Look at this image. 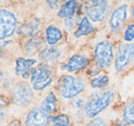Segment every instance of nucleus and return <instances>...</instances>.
<instances>
[{"label":"nucleus","instance_id":"4","mask_svg":"<svg viewBox=\"0 0 134 126\" xmlns=\"http://www.w3.org/2000/svg\"><path fill=\"white\" fill-rule=\"evenodd\" d=\"M113 59V48L109 41H102L95 48V60L97 66L107 68L111 65Z\"/></svg>","mask_w":134,"mask_h":126},{"label":"nucleus","instance_id":"16","mask_svg":"<svg viewBox=\"0 0 134 126\" xmlns=\"http://www.w3.org/2000/svg\"><path fill=\"white\" fill-rule=\"evenodd\" d=\"M60 52L59 49L53 46H49L45 47L40 54V57L42 61L44 62H53L59 58Z\"/></svg>","mask_w":134,"mask_h":126},{"label":"nucleus","instance_id":"3","mask_svg":"<svg viewBox=\"0 0 134 126\" xmlns=\"http://www.w3.org/2000/svg\"><path fill=\"white\" fill-rule=\"evenodd\" d=\"M33 89L41 90L52 82V72L47 65H41L32 70L30 76Z\"/></svg>","mask_w":134,"mask_h":126},{"label":"nucleus","instance_id":"22","mask_svg":"<svg viewBox=\"0 0 134 126\" xmlns=\"http://www.w3.org/2000/svg\"><path fill=\"white\" fill-rule=\"evenodd\" d=\"M41 44V40L39 39H30V41H27L26 46H25V49H26V52L28 54H31L39 48V46Z\"/></svg>","mask_w":134,"mask_h":126},{"label":"nucleus","instance_id":"18","mask_svg":"<svg viewBox=\"0 0 134 126\" xmlns=\"http://www.w3.org/2000/svg\"><path fill=\"white\" fill-rule=\"evenodd\" d=\"M57 107V99L53 92L49 93V95L43 99L41 103V109L47 113L52 112L56 109Z\"/></svg>","mask_w":134,"mask_h":126},{"label":"nucleus","instance_id":"5","mask_svg":"<svg viewBox=\"0 0 134 126\" xmlns=\"http://www.w3.org/2000/svg\"><path fill=\"white\" fill-rule=\"evenodd\" d=\"M17 29V18L12 12L4 8L0 9V39L12 36Z\"/></svg>","mask_w":134,"mask_h":126},{"label":"nucleus","instance_id":"20","mask_svg":"<svg viewBox=\"0 0 134 126\" xmlns=\"http://www.w3.org/2000/svg\"><path fill=\"white\" fill-rule=\"evenodd\" d=\"M52 126H71L70 120L66 115H58L50 120Z\"/></svg>","mask_w":134,"mask_h":126},{"label":"nucleus","instance_id":"23","mask_svg":"<svg viewBox=\"0 0 134 126\" xmlns=\"http://www.w3.org/2000/svg\"><path fill=\"white\" fill-rule=\"evenodd\" d=\"M134 39V24H130L127 27L124 34V40L126 41H131Z\"/></svg>","mask_w":134,"mask_h":126},{"label":"nucleus","instance_id":"17","mask_svg":"<svg viewBox=\"0 0 134 126\" xmlns=\"http://www.w3.org/2000/svg\"><path fill=\"white\" fill-rule=\"evenodd\" d=\"M94 32V27L92 26V24L90 23L89 19L87 17H85L82 19L79 27L77 29V30L75 32V36L76 38H79L81 36H86L90 34L91 32Z\"/></svg>","mask_w":134,"mask_h":126},{"label":"nucleus","instance_id":"14","mask_svg":"<svg viewBox=\"0 0 134 126\" xmlns=\"http://www.w3.org/2000/svg\"><path fill=\"white\" fill-rule=\"evenodd\" d=\"M40 27H41V20L39 19H34L21 26L19 32L27 36H35L41 29Z\"/></svg>","mask_w":134,"mask_h":126},{"label":"nucleus","instance_id":"8","mask_svg":"<svg viewBox=\"0 0 134 126\" xmlns=\"http://www.w3.org/2000/svg\"><path fill=\"white\" fill-rule=\"evenodd\" d=\"M32 90L27 84L21 83L16 86L13 91V99L19 106H26L32 99Z\"/></svg>","mask_w":134,"mask_h":126},{"label":"nucleus","instance_id":"15","mask_svg":"<svg viewBox=\"0 0 134 126\" xmlns=\"http://www.w3.org/2000/svg\"><path fill=\"white\" fill-rule=\"evenodd\" d=\"M77 8V2L76 1H68L65 4H63L61 7L59 12H58V17L60 18H65V19H68V18H72L75 15V11H76Z\"/></svg>","mask_w":134,"mask_h":126},{"label":"nucleus","instance_id":"1","mask_svg":"<svg viewBox=\"0 0 134 126\" xmlns=\"http://www.w3.org/2000/svg\"><path fill=\"white\" fill-rule=\"evenodd\" d=\"M115 92L111 89L105 90L103 92L94 93L85 106V112L89 118L96 117L103 111L113 100Z\"/></svg>","mask_w":134,"mask_h":126},{"label":"nucleus","instance_id":"12","mask_svg":"<svg viewBox=\"0 0 134 126\" xmlns=\"http://www.w3.org/2000/svg\"><path fill=\"white\" fill-rule=\"evenodd\" d=\"M89 64V60L86 56L75 54L69 59L68 63L63 66V69L69 71V72H75V71L83 70Z\"/></svg>","mask_w":134,"mask_h":126},{"label":"nucleus","instance_id":"26","mask_svg":"<svg viewBox=\"0 0 134 126\" xmlns=\"http://www.w3.org/2000/svg\"><path fill=\"white\" fill-rule=\"evenodd\" d=\"M132 15L134 16V7H133V9H132Z\"/></svg>","mask_w":134,"mask_h":126},{"label":"nucleus","instance_id":"11","mask_svg":"<svg viewBox=\"0 0 134 126\" xmlns=\"http://www.w3.org/2000/svg\"><path fill=\"white\" fill-rule=\"evenodd\" d=\"M37 63L35 59H25V58L19 57L16 61V74L20 76L24 79H28L30 75L31 76L32 66Z\"/></svg>","mask_w":134,"mask_h":126},{"label":"nucleus","instance_id":"13","mask_svg":"<svg viewBox=\"0 0 134 126\" xmlns=\"http://www.w3.org/2000/svg\"><path fill=\"white\" fill-rule=\"evenodd\" d=\"M45 33H46V41L51 46L57 43L63 38V33H62L61 30L54 25H50L47 27Z\"/></svg>","mask_w":134,"mask_h":126},{"label":"nucleus","instance_id":"2","mask_svg":"<svg viewBox=\"0 0 134 126\" xmlns=\"http://www.w3.org/2000/svg\"><path fill=\"white\" fill-rule=\"evenodd\" d=\"M85 88V82L81 78L72 76H63L57 84V89L65 98H73Z\"/></svg>","mask_w":134,"mask_h":126},{"label":"nucleus","instance_id":"10","mask_svg":"<svg viewBox=\"0 0 134 126\" xmlns=\"http://www.w3.org/2000/svg\"><path fill=\"white\" fill-rule=\"evenodd\" d=\"M127 12H128L127 5H121L114 10L109 19V26L112 30L117 32L121 28L127 18Z\"/></svg>","mask_w":134,"mask_h":126},{"label":"nucleus","instance_id":"25","mask_svg":"<svg viewBox=\"0 0 134 126\" xmlns=\"http://www.w3.org/2000/svg\"><path fill=\"white\" fill-rule=\"evenodd\" d=\"M48 4L50 5V8H58V1H48Z\"/></svg>","mask_w":134,"mask_h":126},{"label":"nucleus","instance_id":"19","mask_svg":"<svg viewBox=\"0 0 134 126\" xmlns=\"http://www.w3.org/2000/svg\"><path fill=\"white\" fill-rule=\"evenodd\" d=\"M123 120L128 124H134V102L126 106L123 113Z\"/></svg>","mask_w":134,"mask_h":126},{"label":"nucleus","instance_id":"21","mask_svg":"<svg viewBox=\"0 0 134 126\" xmlns=\"http://www.w3.org/2000/svg\"><path fill=\"white\" fill-rule=\"evenodd\" d=\"M109 84V79L107 76H100L93 78L91 81V86L94 88L106 87Z\"/></svg>","mask_w":134,"mask_h":126},{"label":"nucleus","instance_id":"24","mask_svg":"<svg viewBox=\"0 0 134 126\" xmlns=\"http://www.w3.org/2000/svg\"><path fill=\"white\" fill-rule=\"evenodd\" d=\"M86 126H107V124L102 118L97 117V118H95L94 120H92Z\"/></svg>","mask_w":134,"mask_h":126},{"label":"nucleus","instance_id":"6","mask_svg":"<svg viewBox=\"0 0 134 126\" xmlns=\"http://www.w3.org/2000/svg\"><path fill=\"white\" fill-rule=\"evenodd\" d=\"M134 57V43H123L119 47L115 59L117 72L120 73L128 66Z\"/></svg>","mask_w":134,"mask_h":126},{"label":"nucleus","instance_id":"7","mask_svg":"<svg viewBox=\"0 0 134 126\" xmlns=\"http://www.w3.org/2000/svg\"><path fill=\"white\" fill-rule=\"evenodd\" d=\"M108 1H91L86 8V14L89 19L99 22L106 18L108 12Z\"/></svg>","mask_w":134,"mask_h":126},{"label":"nucleus","instance_id":"9","mask_svg":"<svg viewBox=\"0 0 134 126\" xmlns=\"http://www.w3.org/2000/svg\"><path fill=\"white\" fill-rule=\"evenodd\" d=\"M49 122V114L41 108H34L27 115L26 126H45Z\"/></svg>","mask_w":134,"mask_h":126}]
</instances>
